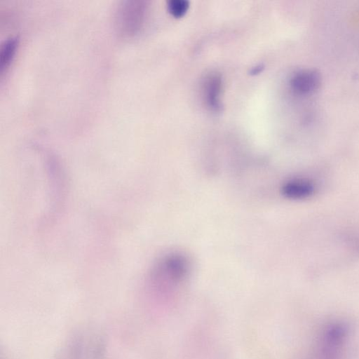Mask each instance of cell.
Listing matches in <instances>:
<instances>
[{
  "instance_id": "cell-2",
  "label": "cell",
  "mask_w": 359,
  "mask_h": 359,
  "mask_svg": "<svg viewBox=\"0 0 359 359\" xmlns=\"http://www.w3.org/2000/svg\"><path fill=\"white\" fill-rule=\"evenodd\" d=\"M145 6L140 1H126L119 7L117 23L126 34L135 33L141 26L144 15Z\"/></svg>"
},
{
  "instance_id": "cell-3",
  "label": "cell",
  "mask_w": 359,
  "mask_h": 359,
  "mask_svg": "<svg viewBox=\"0 0 359 359\" xmlns=\"http://www.w3.org/2000/svg\"><path fill=\"white\" fill-rule=\"evenodd\" d=\"M316 191L314 182L306 177H294L285 181L280 187L281 194L287 199L304 200L313 196Z\"/></svg>"
},
{
  "instance_id": "cell-5",
  "label": "cell",
  "mask_w": 359,
  "mask_h": 359,
  "mask_svg": "<svg viewBox=\"0 0 359 359\" xmlns=\"http://www.w3.org/2000/svg\"><path fill=\"white\" fill-rule=\"evenodd\" d=\"M222 84V79L218 74L209 76L204 83V94L206 102L214 111H219L222 109L220 101Z\"/></svg>"
},
{
  "instance_id": "cell-6",
  "label": "cell",
  "mask_w": 359,
  "mask_h": 359,
  "mask_svg": "<svg viewBox=\"0 0 359 359\" xmlns=\"http://www.w3.org/2000/svg\"><path fill=\"white\" fill-rule=\"evenodd\" d=\"M18 39L16 36L7 38L1 45L0 48V72L6 68L15 53Z\"/></svg>"
},
{
  "instance_id": "cell-7",
  "label": "cell",
  "mask_w": 359,
  "mask_h": 359,
  "mask_svg": "<svg viewBox=\"0 0 359 359\" xmlns=\"http://www.w3.org/2000/svg\"><path fill=\"white\" fill-rule=\"evenodd\" d=\"M168 10L175 18H181L185 15L189 7L186 0H170L168 3Z\"/></svg>"
},
{
  "instance_id": "cell-4",
  "label": "cell",
  "mask_w": 359,
  "mask_h": 359,
  "mask_svg": "<svg viewBox=\"0 0 359 359\" xmlns=\"http://www.w3.org/2000/svg\"><path fill=\"white\" fill-rule=\"evenodd\" d=\"M320 84V76L313 69H302L295 72L290 80L291 88L299 95H307L317 90Z\"/></svg>"
},
{
  "instance_id": "cell-1",
  "label": "cell",
  "mask_w": 359,
  "mask_h": 359,
  "mask_svg": "<svg viewBox=\"0 0 359 359\" xmlns=\"http://www.w3.org/2000/svg\"><path fill=\"white\" fill-rule=\"evenodd\" d=\"M190 270L187 257L179 252L167 255L158 264L155 273L167 280L178 283L184 280Z\"/></svg>"
},
{
  "instance_id": "cell-8",
  "label": "cell",
  "mask_w": 359,
  "mask_h": 359,
  "mask_svg": "<svg viewBox=\"0 0 359 359\" xmlns=\"http://www.w3.org/2000/svg\"><path fill=\"white\" fill-rule=\"evenodd\" d=\"M262 69H263V67L260 65V66H258V67H256L253 68L251 72L253 74H258L260 72H262Z\"/></svg>"
}]
</instances>
